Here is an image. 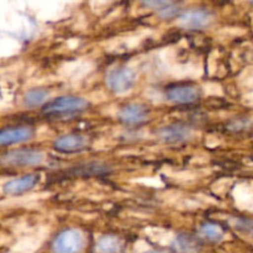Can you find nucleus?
Listing matches in <instances>:
<instances>
[{
    "instance_id": "1",
    "label": "nucleus",
    "mask_w": 253,
    "mask_h": 253,
    "mask_svg": "<svg viewBox=\"0 0 253 253\" xmlns=\"http://www.w3.org/2000/svg\"><path fill=\"white\" fill-rule=\"evenodd\" d=\"M136 83V72L131 67L121 66L113 68L106 74V85L115 94L123 95L132 90Z\"/></svg>"
},
{
    "instance_id": "2",
    "label": "nucleus",
    "mask_w": 253,
    "mask_h": 253,
    "mask_svg": "<svg viewBox=\"0 0 253 253\" xmlns=\"http://www.w3.org/2000/svg\"><path fill=\"white\" fill-rule=\"evenodd\" d=\"M88 106V101L81 96H58L46 104L43 108V114L47 115H63V114L77 113L82 111Z\"/></svg>"
},
{
    "instance_id": "3",
    "label": "nucleus",
    "mask_w": 253,
    "mask_h": 253,
    "mask_svg": "<svg viewBox=\"0 0 253 253\" xmlns=\"http://www.w3.org/2000/svg\"><path fill=\"white\" fill-rule=\"evenodd\" d=\"M43 152L35 150H15L5 153L1 157V163L9 167H35L44 162Z\"/></svg>"
},
{
    "instance_id": "4",
    "label": "nucleus",
    "mask_w": 253,
    "mask_h": 253,
    "mask_svg": "<svg viewBox=\"0 0 253 253\" xmlns=\"http://www.w3.org/2000/svg\"><path fill=\"white\" fill-rule=\"evenodd\" d=\"M54 253H79L84 247V237L79 230L62 231L53 242Z\"/></svg>"
},
{
    "instance_id": "5",
    "label": "nucleus",
    "mask_w": 253,
    "mask_h": 253,
    "mask_svg": "<svg viewBox=\"0 0 253 253\" xmlns=\"http://www.w3.org/2000/svg\"><path fill=\"white\" fill-rule=\"evenodd\" d=\"M212 16L209 11L203 9H194L185 11L178 17L177 25L182 29L199 30L204 29L211 22Z\"/></svg>"
},
{
    "instance_id": "6",
    "label": "nucleus",
    "mask_w": 253,
    "mask_h": 253,
    "mask_svg": "<svg viewBox=\"0 0 253 253\" xmlns=\"http://www.w3.org/2000/svg\"><path fill=\"white\" fill-rule=\"evenodd\" d=\"M156 136L166 143H180L192 138L193 131L182 124H170L157 130Z\"/></svg>"
},
{
    "instance_id": "7",
    "label": "nucleus",
    "mask_w": 253,
    "mask_h": 253,
    "mask_svg": "<svg viewBox=\"0 0 253 253\" xmlns=\"http://www.w3.org/2000/svg\"><path fill=\"white\" fill-rule=\"evenodd\" d=\"M40 175L39 174H26L22 177L15 178V179L9 180L5 183L2 187V193L6 195H19L25 192L31 190L35 185L39 183Z\"/></svg>"
},
{
    "instance_id": "8",
    "label": "nucleus",
    "mask_w": 253,
    "mask_h": 253,
    "mask_svg": "<svg viewBox=\"0 0 253 253\" xmlns=\"http://www.w3.org/2000/svg\"><path fill=\"white\" fill-rule=\"evenodd\" d=\"M148 111L142 104H128L119 113V119L127 125H137L147 120Z\"/></svg>"
},
{
    "instance_id": "9",
    "label": "nucleus",
    "mask_w": 253,
    "mask_h": 253,
    "mask_svg": "<svg viewBox=\"0 0 253 253\" xmlns=\"http://www.w3.org/2000/svg\"><path fill=\"white\" fill-rule=\"evenodd\" d=\"M88 145V138L83 135H64L57 138L54 141V147L56 150L62 151V152H74V151L83 150Z\"/></svg>"
},
{
    "instance_id": "10",
    "label": "nucleus",
    "mask_w": 253,
    "mask_h": 253,
    "mask_svg": "<svg viewBox=\"0 0 253 253\" xmlns=\"http://www.w3.org/2000/svg\"><path fill=\"white\" fill-rule=\"evenodd\" d=\"M111 168L103 162H86L72 167L69 174L76 177H93V175H101L109 173Z\"/></svg>"
},
{
    "instance_id": "11",
    "label": "nucleus",
    "mask_w": 253,
    "mask_h": 253,
    "mask_svg": "<svg viewBox=\"0 0 253 253\" xmlns=\"http://www.w3.org/2000/svg\"><path fill=\"white\" fill-rule=\"evenodd\" d=\"M198 89L194 86H174L167 91V98L175 104H190L198 99Z\"/></svg>"
},
{
    "instance_id": "12",
    "label": "nucleus",
    "mask_w": 253,
    "mask_h": 253,
    "mask_svg": "<svg viewBox=\"0 0 253 253\" xmlns=\"http://www.w3.org/2000/svg\"><path fill=\"white\" fill-rule=\"evenodd\" d=\"M32 137L31 127L22 126V127H14L10 130H4L0 135V143L2 146L14 145V143L25 142Z\"/></svg>"
},
{
    "instance_id": "13",
    "label": "nucleus",
    "mask_w": 253,
    "mask_h": 253,
    "mask_svg": "<svg viewBox=\"0 0 253 253\" xmlns=\"http://www.w3.org/2000/svg\"><path fill=\"white\" fill-rule=\"evenodd\" d=\"M173 249L179 253H199L200 244L190 235H179L173 241Z\"/></svg>"
},
{
    "instance_id": "14",
    "label": "nucleus",
    "mask_w": 253,
    "mask_h": 253,
    "mask_svg": "<svg viewBox=\"0 0 253 253\" xmlns=\"http://www.w3.org/2000/svg\"><path fill=\"white\" fill-rule=\"evenodd\" d=\"M48 98L49 93L46 89H31V90L26 91V94L24 95V105L26 108H36V106L46 103Z\"/></svg>"
},
{
    "instance_id": "15",
    "label": "nucleus",
    "mask_w": 253,
    "mask_h": 253,
    "mask_svg": "<svg viewBox=\"0 0 253 253\" xmlns=\"http://www.w3.org/2000/svg\"><path fill=\"white\" fill-rule=\"evenodd\" d=\"M121 250V241L114 235H105L98 240L96 251L99 253H119Z\"/></svg>"
},
{
    "instance_id": "16",
    "label": "nucleus",
    "mask_w": 253,
    "mask_h": 253,
    "mask_svg": "<svg viewBox=\"0 0 253 253\" xmlns=\"http://www.w3.org/2000/svg\"><path fill=\"white\" fill-rule=\"evenodd\" d=\"M199 235L200 237H203V239L208 240L210 242H219L224 237V231H222V229L219 225L207 222V224H203L200 226Z\"/></svg>"
},
{
    "instance_id": "17",
    "label": "nucleus",
    "mask_w": 253,
    "mask_h": 253,
    "mask_svg": "<svg viewBox=\"0 0 253 253\" xmlns=\"http://www.w3.org/2000/svg\"><path fill=\"white\" fill-rule=\"evenodd\" d=\"M179 12V6L174 2L167 1V4L165 6L161 7L160 10H157L158 16L162 17V19H169V17H173L174 15H177Z\"/></svg>"
},
{
    "instance_id": "18",
    "label": "nucleus",
    "mask_w": 253,
    "mask_h": 253,
    "mask_svg": "<svg viewBox=\"0 0 253 253\" xmlns=\"http://www.w3.org/2000/svg\"><path fill=\"white\" fill-rule=\"evenodd\" d=\"M147 253H161V252H155V251H151V252H147Z\"/></svg>"
},
{
    "instance_id": "19",
    "label": "nucleus",
    "mask_w": 253,
    "mask_h": 253,
    "mask_svg": "<svg viewBox=\"0 0 253 253\" xmlns=\"http://www.w3.org/2000/svg\"><path fill=\"white\" fill-rule=\"evenodd\" d=\"M252 4H253V2H252Z\"/></svg>"
}]
</instances>
